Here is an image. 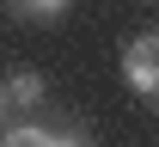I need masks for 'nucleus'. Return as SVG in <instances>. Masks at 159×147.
I'll use <instances>...</instances> for the list:
<instances>
[{
    "label": "nucleus",
    "mask_w": 159,
    "mask_h": 147,
    "mask_svg": "<svg viewBox=\"0 0 159 147\" xmlns=\"http://www.w3.org/2000/svg\"><path fill=\"white\" fill-rule=\"evenodd\" d=\"M0 147H61V135H49L43 123H19V129H6Z\"/></svg>",
    "instance_id": "nucleus-2"
},
{
    "label": "nucleus",
    "mask_w": 159,
    "mask_h": 147,
    "mask_svg": "<svg viewBox=\"0 0 159 147\" xmlns=\"http://www.w3.org/2000/svg\"><path fill=\"white\" fill-rule=\"evenodd\" d=\"M61 6H67V0H6L12 19H55Z\"/></svg>",
    "instance_id": "nucleus-3"
},
{
    "label": "nucleus",
    "mask_w": 159,
    "mask_h": 147,
    "mask_svg": "<svg viewBox=\"0 0 159 147\" xmlns=\"http://www.w3.org/2000/svg\"><path fill=\"white\" fill-rule=\"evenodd\" d=\"M0 110H6V86H0Z\"/></svg>",
    "instance_id": "nucleus-5"
},
{
    "label": "nucleus",
    "mask_w": 159,
    "mask_h": 147,
    "mask_svg": "<svg viewBox=\"0 0 159 147\" xmlns=\"http://www.w3.org/2000/svg\"><path fill=\"white\" fill-rule=\"evenodd\" d=\"M6 98H12V104H37V98H43V74H12Z\"/></svg>",
    "instance_id": "nucleus-4"
},
{
    "label": "nucleus",
    "mask_w": 159,
    "mask_h": 147,
    "mask_svg": "<svg viewBox=\"0 0 159 147\" xmlns=\"http://www.w3.org/2000/svg\"><path fill=\"white\" fill-rule=\"evenodd\" d=\"M122 80L135 92H159V31L153 37H135L122 49Z\"/></svg>",
    "instance_id": "nucleus-1"
}]
</instances>
